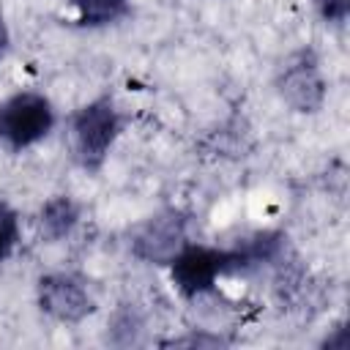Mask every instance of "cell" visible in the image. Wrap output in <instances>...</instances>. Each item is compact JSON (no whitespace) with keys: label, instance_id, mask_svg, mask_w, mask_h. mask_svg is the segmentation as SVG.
I'll use <instances>...</instances> for the list:
<instances>
[{"label":"cell","instance_id":"cell-1","mask_svg":"<svg viewBox=\"0 0 350 350\" xmlns=\"http://www.w3.org/2000/svg\"><path fill=\"white\" fill-rule=\"evenodd\" d=\"M123 129L126 115L112 93H98L90 101L79 104L68 115V142L74 164L88 175H98L112 156Z\"/></svg>","mask_w":350,"mask_h":350},{"label":"cell","instance_id":"cell-2","mask_svg":"<svg viewBox=\"0 0 350 350\" xmlns=\"http://www.w3.org/2000/svg\"><path fill=\"white\" fill-rule=\"evenodd\" d=\"M170 282L183 298H200L213 293L221 276L241 273V257L235 246L221 249V246H208V243H194L186 241L178 254L167 262Z\"/></svg>","mask_w":350,"mask_h":350},{"label":"cell","instance_id":"cell-3","mask_svg":"<svg viewBox=\"0 0 350 350\" xmlns=\"http://www.w3.org/2000/svg\"><path fill=\"white\" fill-rule=\"evenodd\" d=\"M55 126V104L38 90H16L0 101V148L8 153H22L44 142Z\"/></svg>","mask_w":350,"mask_h":350},{"label":"cell","instance_id":"cell-4","mask_svg":"<svg viewBox=\"0 0 350 350\" xmlns=\"http://www.w3.org/2000/svg\"><path fill=\"white\" fill-rule=\"evenodd\" d=\"M273 88L279 93V98L298 115H314L323 109L325 104V77L320 68V57L314 55V49H295L290 52L276 74H273Z\"/></svg>","mask_w":350,"mask_h":350},{"label":"cell","instance_id":"cell-5","mask_svg":"<svg viewBox=\"0 0 350 350\" xmlns=\"http://www.w3.org/2000/svg\"><path fill=\"white\" fill-rule=\"evenodd\" d=\"M36 304L41 314L63 325H79L96 312L90 282L77 271H46L36 279Z\"/></svg>","mask_w":350,"mask_h":350},{"label":"cell","instance_id":"cell-6","mask_svg":"<svg viewBox=\"0 0 350 350\" xmlns=\"http://www.w3.org/2000/svg\"><path fill=\"white\" fill-rule=\"evenodd\" d=\"M186 227H189V216L180 208H161L153 216H148L142 224H137L129 241V252L139 262L167 268V262L189 241Z\"/></svg>","mask_w":350,"mask_h":350},{"label":"cell","instance_id":"cell-7","mask_svg":"<svg viewBox=\"0 0 350 350\" xmlns=\"http://www.w3.org/2000/svg\"><path fill=\"white\" fill-rule=\"evenodd\" d=\"M79 219H82V205L71 194H52L49 200L41 202L36 213L38 238L44 243H60L77 230Z\"/></svg>","mask_w":350,"mask_h":350},{"label":"cell","instance_id":"cell-8","mask_svg":"<svg viewBox=\"0 0 350 350\" xmlns=\"http://www.w3.org/2000/svg\"><path fill=\"white\" fill-rule=\"evenodd\" d=\"M77 27L101 30L123 22L131 14V0H68Z\"/></svg>","mask_w":350,"mask_h":350},{"label":"cell","instance_id":"cell-9","mask_svg":"<svg viewBox=\"0 0 350 350\" xmlns=\"http://www.w3.org/2000/svg\"><path fill=\"white\" fill-rule=\"evenodd\" d=\"M22 241V224H19V211L0 197V265L8 262Z\"/></svg>","mask_w":350,"mask_h":350},{"label":"cell","instance_id":"cell-10","mask_svg":"<svg viewBox=\"0 0 350 350\" xmlns=\"http://www.w3.org/2000/svg\"><path fill=\"white\" fill-rule=\"evenodd\" d=\"M312 5L325 25L342 27L350 16V0H312Z\"/></svg>","mask_w":350,"mask_h":350},{"label":"cell","instance_id":"cell-11","mask_svg":"<svg viewBox=\"0 0 350 350\" xmlns=\"http://www.w3.org/2000/svg\"><path fill=\"white\" fill-rule=\"evenodd\" d=\"M8 46H11V30H8V22H5V16L0 14V60L5 57Z\"/></svg>","mask_w":350,"mask_h":350}]
</instances>
